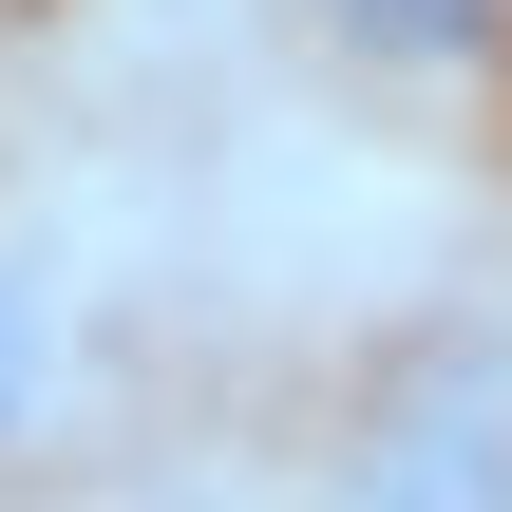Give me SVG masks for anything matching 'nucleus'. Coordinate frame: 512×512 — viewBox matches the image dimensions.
Segmentation results:
<instances>
[{
	"label": "nucleus",
	"mask_w": 512,
	"mask_h": 512,
	"mask_svg": "<svg viewBox=\"0 0 512 512\" xmlns=\"http://www.w3.org/2000/svg\"><path fill=\"white\" fill-rule=\"evenodd\" d=\"M342 512H512V399L456 361V380H418L361 456H342Z\"/></svg>",
	"instance_id": "obj_1"
},
{
	"label": "nucleus",
	"mask_w": 512,
	"mask_h": 512,
	"mask_svg": "<svg viewBox=\"0 0 512 512\" xmlns=\"http://www.w3.org/2000/svg\"><path fill=\"white\" fill-rule=\"evenodd\" d=\"M57 380H76V266L38 228H0V456L57 418Z\"/></svg>",
	"instance_id": "obj_2"
},
{
	"label": "nucleus",
	"mask_w": 512,
	"mask_h": 512,
	"mask_svg": "<svg viewBox=\"0 0 512 512\" xmlns=\"http://www.w3.org/2000/svg\"><path fill=\"white\" fill-rule=\"evenodd\" d=\"M342 19V57H380V76H456V57H494L512 0H323Z\"/></svg>",
	"instance_id": "obj_3"
},
{
	"label": "nucleus",
	"mask_w": 512,
	"mask_h": 512,
	"mask_svg": "<svg viewBox=\"0 0 512 512\" xmlns=\"http://www.w3.org/2000/svg\"><path fill=\"white\" fill-rule=\"evenodd\" d=\"M152 512H228V494H152Z\"/></svg>",
	"instance_id": "obj_4"
}]
</instances>
